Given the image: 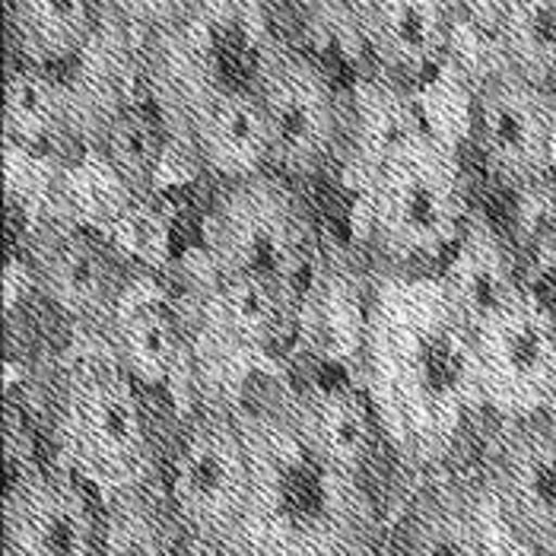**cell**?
Returning a JSON list of instances; mask_svg holds the SVG:
<instances>
[{
	"instance_id": "5bb4252c",
	"label": "cell",
	"mask_w": 556,
	"mask_h": 556,
	"mask_svg": "<svg viewBox=\"0 0 556 556\" xmlns=\"http://www.w3.org/2000/svg\"><path fill=\"white\" fill-rule=\"evenodd\" d=\"M102 338L150 394H166L175 420H185L198 407L191 331L169 277L140 267Z\"/></svg>"
},
{
	"instance_id": "3957f363",
	"label": "cell",
	"mask_w": 556,
	"mask_h": 556,
	"mask_svg": "<svg viewBox=\"0 0 556 556\" xmlns=\"http://www.w3.org/2000/svg\"><path fill=\"white\" fill-rule=\"evenodd\" d=\"M356 249L382 270L439 274L477 211L465 143L414 118L341 169Z\"/></svg>"
},
{
	"instance_id": "9a60e30c",
	"label": "cell",
	"mask_w": 556,
	"mask_h": 556,
	"mask_svg": "<svg viewBox=\"0 0 556 556\" xmlns=\"http://www.w3.org/2000/svg\"><path fill=\"white\" fill-rule=\"evenodd\" d=\"M105 506L48 455L10 462L3 493V556H102Z\"/></svg>"
},
{
	"instance_id": "5b68a950",
	"label": "cell",
	"mask_w": 556,
	"mask_h": 556,
	"mask_svg": "<svg viewBox=\"0 0 556 556\" xmlns=\"http://www.w3.org/2000/svg\"><path fill=\"white\" fill-rule=\"evenodd\" d=\"M328 245L305 185L264 172L214 188L198 219V245L178 270L255 283L300 312Z\"/></svg>"
},
{
	"instance_id": "6da1fadb",
	"label": "cell",
	"mask_w": 556,
	"mask_h": 556,
	"mask_svg": "<svg viewBox=\"0 0 556 556\" xmlns=\"http://www.w3.org/2000/svg\"><path fill=\"white\" fill-rule=\"evenodd\" d=\"M359 388L407 486L471 468L490 414L468 321L439 274L372 267Z\"/></svg>"
},
{
	"instance_id": "e0dca14e",
	"label": "cell",
	"mask_w": 556,
	"mask_h": 556,
	"mask_svg": "<svg viewBox=\"0 0 556 556\" xmlns=\"http://www.w3.org/2000/svg\"><path fill=\"white\" fill-rule=\"evenodd\" d=\"M369 287H372V261L356 245L350 249V255L328 245L325 264L318 267L296 312L290 369L293 363H302L305 376L318 369L356 372Z\"/></svg>"
},
{
	"instance_id": "277c9868",
	"label": "cell",
	"mask_w": 556,
	"mask_h": 556,
	"mask_svg": "<svg viewBox=\"0 0 556 556\" xmlns=\"http://www.w3.org/2000/svg\"><path fill=\"white\" fill-rule=\"evenodd\" d=\"M42 414L48 458L99 503L163 490V435L140 386L102 334H67L48 369Z\"/></svg>"
},
{
	"instance_id": "ba28073f",
	"label": "cell",
	"mask_w": 556,
	"mask_h": 556,
	"mask_svg": "<svg viewBox=\"0 0 556 556\" xmlns=\"http://www.w3.org/2000/svg\"><path fill=\"white\" fill-rule=\"evenodd\" d=\"M252 458L242 414L226 404H198L185 420L166 458L163 493L185 538L219 551L245 509Z\"/></svg>"
},
{
	"instance_id": "d6986e66",
	"label": "cell",
	"mask_w": 556,
	"mask_h": 556,
	"mask_svg": "<svg viewBox=\"0 0 556 556\" xmlns=\"http://www.w3.org/2000/svg\"><path fill=\"white\" fill-rule=\"evenodd\" d=\"M500 67L556 96V0L465 3Z\"/></svg>"
},
{
	"instance_id": "2e32d148",
	"label": "cell",
	"mask_w": 556,
	"mask_h": 556,
	"mask_svg": "<svg viewBox=\"0 0 556 556\" xmlns=\"http://www.w3.org/2000/svg\"><path fill=\"white\" fill-rule=\"evenodd\" d=\"M388 556H528L486 506L471 468L407 486L394 500Z\"/></svg>"
},
{
	"instance_id": "8fae6325",
	"label": "cell",
	"mask_w": 556,
	"mask_h": 556,
	"mask_svg": "<svg viewBox=\"0 0 556 556\" xmlns=\"http://www.w3.org/2000/svg\"><path fill=\"white\" fill-rule=\"evenodd\" d=\"M471 473L525 554L556 556V417L490 424Z\"/></svg>"
},
{
	"instance_id": "52a82bcc",
	"label": "cell",
	"mask_w": 556,
	"mask_h": 556,
	"mask_svg": "<svg viewBox=\"0 0 556 556\" xmlns=\"http://www.w3.org/2000/svg\"><path fill=\"white\" fill-rule=\"evenodd\" d=\"M305 23L315 39L338 45L356 77H376L420 96L452 64L462 3L442 0H372L315 3Z\"/></svg>"
},
{
	"instance_id": "8992f818",
	"label": "cell",
	"mask_w": 556,
	"mask_h": 556,
	"mask_svg": "<svg viewBox=\"0 0 556 556\" xmlns=\"http://www.w3.org/2000/svg\"><path fill=\"white\" fill-rule=\"evenodd\" d=\"M252 86L270 137V172L296 185L338 175L350 137V92L325 58L277 29L257 54Z\"/></svg>"
},
{
	"instance_id": "4fadbf2b",
	"label": "cell",
	"mask_w": 556,
	"mask_h": 556,
	"mask_svg": "<svg viewBox=\"0 0 556 556\" xmlns=\"http://www.w3.org/2000/svg\"><path fill=\"white\" fill-rule=\"evenodd\" d=\"M490 424L556 417V321L518 290L471 325Z\"/></svg>"
},
{
	"instance_id": "44dd1931",
	"label": "cell",
	"mask_w": 556,
	"mask_h": 556,
	"mask_svg": "<svg viewBox=\"0 0 556 556\" xmlns=\"http://www.w3.org/2000/svg\"><path fill=\"white\" fill-rule=\"evenodd\" d=\"M96 150L128 181L137 201H156L169 181L172 163L178 166L169 134L163 128L160 115L153 112V105L147 102V96L140 102H134L109 128Z\"/></svg>"
},
{
	"instance_id": "603a6c76",
	"label": "cell",
	"mask_w": 556,
	"mask_h": 556,
	"mask_svg": "<svg viewBox=\"0 0 556 556\" xmlns=\"http://www.w3.org/2000/svg\"><path fill=\"white\" fill-rule=\"evenodd\" d=\"M188 538L163 490L105 503L102 556H185Z\"/></svg>"
},
{
	"instance_id": "ac0fdd59",
	"label": "cell",
	"mask_w": 556,
	"mask_h": 556,
	"mask_svg": "<svg viewBox=\"0 0 556 556\" xmlns=\"http://www.w3.org/2000/svg\"><path fill=\"white\" fill-rule=\"evenodd\" d=\"M439 277L445 280L468 328L486 318L521 290V252L513 229L500 226V219L477 207Z\"/></svg>"
},
{
	"instance_id": "7c38bea8",
	"label": "cell",
	"mask_w": 556,
	"mask_h": 556,
	"mask_svg": "<svg viewBox=\"0 0 556 556\" xmlns=\"http://www.w3.org/2000/svg\"><path fill=\"white\" fill-rule=\"evenodd\" d=\"M473 147L486 178L515 198L556 185V96L493 67L471 89Z\"/></svg>"
},
{
	"instance_id": "ffe728a7",
	"label": "cell",
	"mask_w": 556,
	"mask_h": 556,
	"mask_svg": "<svg viewBox=\"0 0 556 556\" xmlns=\"http://www.w3.org/2000/svg\"><path fill=\"white\" fill-rule=\"evenodd\" d=\"M137 204H140L137 194L130 191L128 181L109 166V160L99 150H86L61 172L45 219H58V223L115 239V232L122 229V223Z\"/></svg>"
},
{
	"instance_id": "9c48e42d",
	"label": "cell",
	"mask_w": 556,
	"mask_h": 556,
	"mask_svg": "<svg viewBox=\"0 0 556 556\" xmlns=\"http://www.w3.org/2000/svg\"><path fill=\"white\" fill-rule=\"evenodd\" d=\"M23 67L45 86L64 137L84 153L96 150L109 128L143 99V36L125 3H102V16L84 42L61 58Z\"/></svg>"
},
{
	"instance_id": "7402d4cb",
	"label": "cell",
	"mask_w": 556,
	"mask_h": 556,
	"mask_svg": "<svg viewBox=\"0 0 556 556\" xmlns=\"http://www.w3.org/2000/svg\"><path fill=\"white\" fill-rule=\"evenodd\" d=\"M102 3L86 0H10V54L20 64H45L80 45L96 29Z\"/></svg>"
},
{
	"instance_id": "7a4b0ae2",
	"label": "cell",
	"mask_w": 556,
	"mask_h": 556,
	"mask_svg": "<svg viewBox=\"0 0 556 556\" xmlns=\"http://www.w3.org/2000/svg\"><path fill=\"white\" fill-rule=\"evenodd\" d=\"M236 410L252 486L216 556H388L394 503L382 477L338 462L318 442L293 376Z\"/></svg>"
},
{
	"instance_id": "30bf717a",
	"label": "cell",
	"mask_w": 556,
	"mask_h": 556,
	"mask_svg": "<svg viewBox=\"0 0 556 556\" xmlns=\"http://www.w3.org/2000/svg\"><path fill=\"white\" fill-rule=\"evenodd\" d=\"M20 255L33 277V300L54 312L67 334H105L140 270L115 239L58 219L23 232Z\"/></svg>"
}]
</instances>
